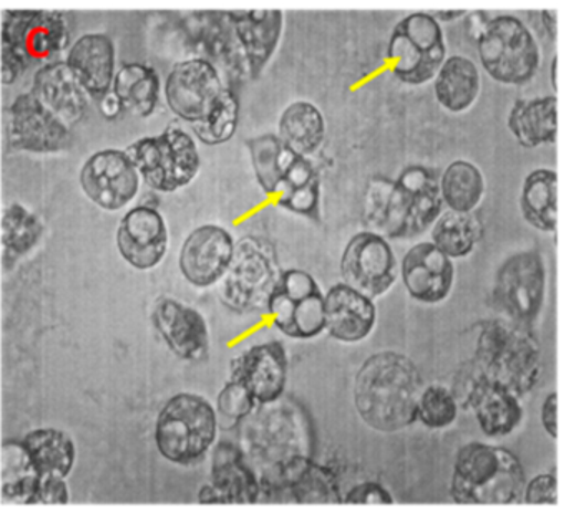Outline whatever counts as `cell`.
Instances as JSON below:
<instances>
[{"mask_svg":"<svg viewBox=\"0 0 566 514\" xmlns=\"http://www.w3.org/2000/svg\"><path fill=\"white\" fill-rule=\"evenodd\" d=\"M423 378L412 358L384 350L364 360L354 378V407L360 420L379 431L396 433L417 421Z\"/></svg>","mask_w":566,"mask_h":514,"instance_id":"6da1fadb","label":"cell"},{"mask_svg":"<svg viewBox=\"0 0 566 514\" xmlns=\"http://www.w3.org/2000/svg\"><path fill=\"white\" fill-rule=\"evenodd\" d=\"M439 178L422 165H410L396 179L374 178L364 198L367 231L386 239H409L432 228L442 214Z\"/></svg>","mask_w":566,"mask_h":514,"instance_id":"7a4b0ae2","label":"cell"},{"mask_svg":"<svg viewBox=\"0 0 566 514\" xmlns=\"http://www.w3.org/2000/svg\"><path fill=\"white\" fill-rule=\"evenodd\" d=\"M525 470L513 451L470 441L457 451L450 496L463 506H510L522 501Z\"/></svg>","mask_w":566,"mask_h":514,"instance_id":"3957f363","label":"cell"},{"mask_svg":"<svg viewBox=\"0 0 566 514\" xmlns=\"http://www.w3.org/2000/svg\"><path fill=\"white\" fill-rule=\"evenodd\" d=\"M472 364L486 380L522 398L542 377V347L528 327L493 318L480 325Z\"/></svg>","mask_w":566,"mask_h":514,"instance_id":"277c9868","label":"cell"},{"mask_svg":"<svg viewBox=\"0 0 566 514\" xmlns=\"http://www.w3.org/2000/svg\"><path fill=\"white\" fill-rule=\"evenodd\" d=\"M0 40V78L12 85L34 66L59 60L71 43V29L55 10H6Z\"/></svg>","mask_w":566,"mask_h":514,"instance_id":"5b68a950","label":"cell"},{"mask_svg":"<svg viewBox=\"0 0 566 514\" xmlns=\"http://www.w3.org/2000/svg\"><path fill=\"white\" fill-rule=\"evenodd\" d=\"M247 146L261 189L276 196L281 208L317 221L321 186L310 159L291 151L273 133L247 139Z\"/></svg>","mask_w":566,"mask_h":514,"instance_id":"8992f818","label":"cell"},{"mask_svg":"<svg viewBox=\"0 0 566 514\" xmlns=\"http://www.w3.org/2000/svg\"><path fill=\"white\" fill-rule=\"evenodd\" d=\"M217 408L201 395L181 391L168 398L155 423L158 453L178 466L200 463L217 443Z\"/></svg>","mask_w":566,"mask_h":514,"instance_id":"52a82bcc","label":"cell"},{"mask_svg":"<svg viewBox=\"0 0 566 514\" xmlns=\"http://www.w3.org/2000/svg\"><path fill=\"white\" fill-rule=\"evenodd\" d=\"M475 45L483 70L502 85H526L538 72L542 52L518 17L505 13L483 20Z\"/></svg>","mask_w":566,"mask_h":514,"instance_id":"ba28073f","label":"cell"},{"mask_svg":"<svg viewBox=\"0 0 566 514\" xmlns=\"http://www.w3.org/2000/svg\"><path fill=\"white\" fill-rule=\"evenodd\" d=\"M142 181L154 191L170 192L187 188L197 178L201 156L193 136L170 123L160 135L144 136L125 149Z\"/></svg>","mask_w":566,"mask_h":514,"instance_id":"9c48e42d","label":"cell"},{"mask_svg":"<svg viewBox=\"0 0 566 514\" xmlns=\"http://www.w3.org/2000/svg\"><path fill=\"white\" fill-rule=\"evenodd\" d=\"M281 274L273 242L260 235H244L234 244L230 268L221 279V302L237 314L266 311L268 298Z\"/></svg>","mask_w":566,"mask_h":514,"instance_id":"30bf717a","label":"cell"},{"mask_svg":"<svg viewBox=\"0 0 566 514\" xmlns=\"http://www.w3.org/2000/svg\"><path fill=\"white\" fill-rule=\"evenodd\" d=\"M387 59L400 82L412 86L432 82L447 59L446 36L432 13L413 12L397 22Z\"/></svg>","mask_w":566,"mask_h":514,"instance_id":"8fae6325","label":"cell"},{"mask_svg":"<svg viewBox=\"0 0 566 514\" xmlns=\"http://www.w3.org/2000/svg\"><path fill=\"white\" fill-rule=\"evenodd\" d=\"M260 503L343 504V493L331 468L294 454L260 474Z\"/></svg>","mask_w":566,"mask_h":514,"instance_id":"7c38bea8","label":"cell"},{"mask_svg":"<svg viewBox=\"0 0 566 514\" xmlns=\"http://www.w3.org/2000/svg\"><path fill=\"white\" fill-rule=\"evenodd\" d=\"M545 294V261L538 251L515 252L496 271L492 301L506 321L530 327L542 312Z\"/></svg>","mask_w":566,"mask_h":514,"instance_id":"4fadbf2b","label":"cell"},{"mask_svg":"<svg viewBox=\"0 0 566 514\" xmlns=\"http://www.w3.org/2000/svg\"><path fill=\"white\" fill-rule=\"evenodd\" d=\"M266 312L277 331L296 340H310L326 328L324 292L303 269L283 271L268 298Z\"/></svg>","mask_w":566,"mask_h":514,"instance_id":"5bb4252c","label":"cell"},{"mask_svg":"<svg viewBox=\"0 0 566 514\" xmlns=\"http://www.w3.org/2000/svg\"><path fill=\"white\" fill-rule=\"evenodd\" d=\"M452 394L463 408H472L476 423L486 437H506L522 423L520 397L482 377L472 360L460 368Z\"/></svg>","mask_w":566,"mask_h":514,"instance_id":"9a60e30c","label":"cell"},{"mask_svg":"<svg viewBox=\"0 0 566 514\" xmlns=\"http://www.w3.org/2000/svg\"><path fill=\"white\" fill-rule=\"evenodd\" d=\"M78 185L92 204L117 212L137 199L142 179L125 149L107 148L85 159Z\"/></svg>","mask_w":566,"mask_h":514,"instance_id":"2e32d148","label":"cell"},{"mask_svg":"<svg viewBox=\"0 0 566 514\" xmlns=\"http://www.w3.org/2000/svg\"><path fill=\"white\" fill-rule=\"evenodd\" d=\"M220 70L203 56L181 60L167 75L165 102L178 118L190 125L203 122L224 90Z\"/></svg>","mask_w":566,"mask_h":514,"instance_id":"e0dca14e","label":"cell"},{"mask_svg":"<svg viewBox=\"0 0 566 514\" xmlns=\"http://www.w3.org/2000/svg\"><path fill=\"white\" fill-rule=\"evenodd\" d=\"M340 275L344 284L374 301L396 284L399 264L386 238L363 231L347 242L340 258Z\"/></svg>","mask_w":566,"mask_h":514,"instance_id":"ac0fdd59","label":"cell"},{"mask_svg":"<svg viewBox=\"0 0 566 514\" xmlns=\"http://www.w3.org/2000/svg\"><path fill=\"white\" fill-rule=\"evenodd\" d=\"M8 141L14 151L55 155L71 146L72 132L34 93L24 92L9 106Z\"/></svg>","mask_w":566,"mask_h":514,"instance_id":"d6986e66","label":"cell"},{"mask_svg":"<svg viewBox=\"0 0 566 514\" xmlns=\"http://www.w3.org/2000/svg\"><path fill=\"white\" fill-rule=\"evenodd\" d=\"M290 357L280 340L263 342L231 360V380L240 384L256 405H273L286 390Z\"/></svg>","mask_w":566,"mask_h":514,"instance_id":"ffe728a7","label":"cell"},{"mask_svg":"<svg viewBox=\"0 0 566 514\" xmlns=\"http://www.w3.org/2000/svg\"><path fill=\"white\" fill-rule=\"evenodd\" d=\"M234 244L233 235L223 225L195 228L178 255V268L185 281L198 289L213 287L221 282L233 259Z\"/></svg>","mask_w":566,"mask_h":514,"instance_id":"44dd1931","label":"cell"},{"mask_svg":"<svg viewBox=\"0 0 566 514\" xmlns=\"http://www.w3.org/2000/svg\"><path fill=\"white\" fill-rule=\"evenodd\" d=\"M170 248L167 221L158 209L140 204L128 209L117 229V249L137 271H151L164 262Z\"/></svg>","mask_w":566,"mask_h":514,"instance_id":"7402d4cb","label":"cell"},{"mask_svg":"<svg viewBox=\"0 0 566 514\" xmlns=\"http://www.w3.org/2000/svg\"><path fill=\"white\" fill-rule=\"evenodd\" d=\"M151 324L181 360L197 364L210 354V328L198 308L174 297H160L151 308Z\"/></svg>","mask_w":566,"mask_h":514,"instance_id":"603a6c76","label":"cell"},{"mask_svg":"<svg viewBox=\"0 0 566 514\" xmlns=\"http://www.w3.org/2000/svg\"><path fill=\"white\" fill-rule=\"evenodd\" d=\"M198 501L201 504L260 503V476L243 451L230 441L214 448L210 483L201 487Z\"/></svg>","mask_w":566,"mask_h":514,"instance_id":"cb8c5ba5","label":"cell"},{"mask_svg":"<svg viewBox=\"0 0 566 514\" xmlns=\"http://www.w3.org/2000/svg\"><path fill=\"white\" fill-rule=\"evenodd\" d=\"M400 277L413 301L439 304L452 292L455 271L452 259L447 258L433 242H419L403 255Z\"/></svg>","mask_w":566,"mask_h":514,"instance_id":"d4e9b609","label":"cell"},{"mask_svg":"<svg viewBox=\"0 0 566 514\" xmlns=\"http://www.w3.org/2000/svg\"><path fill=\"white\" fill-rule=\"evenodd\" d=\"M250 78H258L273 59L283 36L281 10H228Z\"/></svg>","mask_w":566,"mask_h":514,"instance_id":"484cf974","label":"cell"},{"mask_svg":"<svg viewBox=\"0 0 566 514\" xmlns=\"http://www.w3.org/2000/svg\"><path fill=\"white\" fill-rule=\"evenodd\" d=\"M377 311L373 298L349 285H333L324 294V331L343 344L366 340L376 327Z\"/></svg>","mask_w":566,"mask_h":514,"instance_id":"4316f807","label":"cell"},{"mask_svg":"<svg viewBox=\"0 0 566 514\" xmlns=\"http://www.w3.org/2000/svg\"><path fill=\"white\" fill-rule=\"evenodd\" d=\"M64 62L91 98L98 99L111 92L117 73V50L107 33L91 32L78 36L69 46Z\"/></svg>","mask_w":566,"mask_h":514,"instance_id":"83f0119b","label":"cell"},{"mask_svg":"<svg viewBox=\"0 0 566 514\" xmlns=\"http://www.w3.org/2000/svg\"><path fill=\"white\" fill-rule=\"evenodd\" d=\"M31 93L69 126L81 122L91 105V96L64 60H55L38 69Z\"/></svg>","mask_w":566,"mask_h":514,"instance_id":"f1b7e54d","label":"cell"},{"mask_svg":"<svg viewBox=\"0 0 566 514\" xmlns=\"http://www.w3.org/2000/svg\"><path fill=\"white\" fill-rule=\"evenodd\" d=\"M22 450L38 478H65L74 470L77 448L74 438L61 428H35L22 440Z\"/></svg>","mask_w":566,"mask_h":514,"instance_id":"f546056e","label":"cell"},{"mask_svg":"<svg viewBox=\"0 0 566 514\" xmlns=\"http://www.w3.org/2000/svg\"><path fill=\"white\" fill-rule=\"evenodd\" d=\"M509 129L523 148L553 145L558 132L555 96L516 99L509 113Z\"/></svg>","mask_w":566,"mask_h":514,"instance_id":"4dcf8cb0","label":"cell"},{"mask_svg":"<svg viewBox=\"0 0 566 514\" xmlns=\"http://www.w3.org/2000/svg\"><path fill=\"white\" fill-rule=\"evenodd\" d=\"M480 72L472 60L452 55L443 60L433 76V93L442 108L450 113H463L472 108L480 95Z\"/></svg>","mask_w":566,"mask_h":514,"instance_id":"1f68e13d","label":"cell"},{"mask_svg":"<svg viewBox=\"0 0 566 514\" xmlns=\"http://www.w3.org/2000/svg\"><path fill=\"white\" fill-rule=\"evenodd\" d=\"M112 90L120 98L125 112L148 118L154 115L160 103L161 80L154 66L145 63H125L115 73Z\"/></svg>","mask_w":566,"mask_h":514,"instance_id":"d6a6232c","label":"cell"},{"mask_svg":"<svg viewBox=\"0 0 566 514\" xmlns=\"http://www.w3.org/2000/svg\"><path fill=\"white\" fill-rule=\"evenodd\" d=\"M277 138L304 158L314 155L326 138L323 112L310 102L291 103L281 115Z\"/></svg>","mask_w":566,"mask_h":514,"instance_id":"836d02e7","label":"cell"},{"mask_svg":"<svg viewBox=\"0 0 566 514\" xmlns=\"http://www.w3.org/2000/svg\"><path fill=\"white\" fill-rule=\"evenodd\" d=\"M558 176L553 169H533L523 179L520 192V209L523 219L532 228L542 232H553L556 229V212H558Z\"/></svg>","mask_w":566,"mask_h":514,"instance_id":"e575fe53","label":"cell"},{"mask_svg":"<svg viewBox=\"0 0 566 514\" xmlns=\"http://www.w3.org/2000/svg\"><path fill=\"white\" fill-rule=\"evenodd\" d=\"M440 198L450 211L473 212L485 196V178L479 166L457 159L439 178Z\"/></svg>","mask_w":566,"mask_h":514,"instance_id":"d590c367","label":"cell"},{"mask_svg":"<svg viewBox=\"0 0 566 514\" xmlns=\"http://www.w3.org/2000/svg\"><path fill=\"white\" fill-rule=\"evenodd\" d=\"M483 234V224L473 212L447 211L430 229L432 242L447 258L462 259L472 254Z\"/></svg>","mask_w":566,"mask_h":514,"instance_id":"8d00e7d4","label":"cell"},{"mask_svg":"<svg viewBox=\"0 0 566 514\" xmlns=\"http://www.w3.org/2000/svg\"><path fill=\"white\" fill-rule=\"evenodd\" d=\"M44 224L38 214L25 208L22 202L8 206L2 219V244L6 258L12 261L28 255L41 241Z\"/></svg>","mask_w":566,"mask_h":514,"instance_id":"74e56055","label":"cell"},{"mask_svg":"<svg viewBox=\"0 0 566 514\" xmlns=\"http://www.w3.org/2000/svg\"><path fill=\"white\" fill-rule=\"evenodd\" d=\"M238 123H240V98L234 90L227 85L207 118L197 125H191V129L205 145L218 146L233 138Z\"/></svg>","mask_w":566,"mask_h":514,"instance_id":"f35d334b","label":"cell"},{"mask_svg":"<svg viewBox=\"0 0 566 514\" xmlns=\"http://www.w3.org/2000/svg\"><path fill=\"white\" fill-rule=\"evenodd\" d=\"M459 407L452 390L442 385H429L423 387L420 394L419 403H417V421L429 430H443L457 420Z\"/></svg>","mask_w":566,"mask_h":514,"instance_id":"ab89813d","label":"cell"},{"mask_svg":"<svg viewBox=\"0 0 566 514\" xmlns=\"http://www.w3.org/2000/svg\"><path fill=\"white\" fill-rule=\"evenodd\" d=\"M254 403L251 400L250 395L247 394L243 387L237 381L231 380L224 385L223 390L218 395V417L224 418V420L238 421L244 420L253 413Z\"/></svg>","mask_w":566,"mask_h":514,"instance_id":"60d3db41","label":"cell"},{"mask_svg":"<svg viewBox=\"0 0 566 514\" xmlns=\"http://www.w3.org/2000/svg\"><path fill=\"white\" fill-rule=\"evenodd\" d=\"M523 503L530 506H553L558 501V481L555 474H536L525 483L522 493Z\"/></svg>","mask_w":566,"mask_h":514,"instance_id":"b9f144b4","label":"cell"},{"mask_svg":"<svg viewBox=\"0 0 566 514\" xmlns=\"http://www.w3.org/2000/svg\"><path fill=\"white\" fill-rule=\"evenodd\" d=\"M392 494L377 481H364L350 487L343 496V504H356V506H389L394 504Z\"/></svg>","mask_w":566,"mask_h":514,"instance_id":"7bdbcfd3","label":"cell"},{"mask_svg":"<svg viewBox=\"0 0 566 514\" xmlns=\"http://www.w3.org/2000/svg\"><path fill=\"white\" fill-rule=\"evenodd\" d=\"M31 503L65 504L71 500L65 480L62 478H35Z\"/></svg>","mask_w":566,"mask_h":514,"instance_id":"ee69618b","label":"cell"},{"mask_svg":"<svg viewBox=\"0 0 566 514\" xmlns=\"http://www.w3.org/2000/svg\"><path fill=\"white\" fill-rule=\"evenodd\" d=\"M556 394L546 395L543 400L542 408H539V421H542L543 430L552 438L558 437V421H556Z\"/></svg>","mask_w":566,"mask_h":514,"instance_id":"f6af8a7d","label":"cell"},{"mask_svg":"<svg viewBox=\"0 0 566 514\" xmlns=\"http://www.w3.org/2000/svg\"><path fill=\"white\" fill-rule=\"evenodd\" d=\"M98 112L104 116L105 119H117L122 113L125 112L124 105H122L120 98L115 95L114 90L102 95L97 99Z\"/></svg>","mask_w":566,"mask_h":514,"instance_id":"bcb514c9","label":"cell"},{"mask_svg":"<svg viewBox=\"0 0 566 514\" xmlns=\"http://www.w3.org/2000/svg\"><path fill=\"white\" fill-rule=\"evenodd\" d=\"M432 15L437 22H439V20H442V22H452V20L462 19L465 12H463V10H437Z\"/></svg>","mask_w":566,"mask_h":514,"instance_id":"7dc6e473","label":"cell"},{"mask_svg":"<svg viewBox=\"0 0 566 514\" xmlns=\"http://www.w3.org/2000/svg\"><path fill=\"white\" fill-rule=\"evenodd\" d=\"M542 22L545 25L546 32L549 33V36L556 35V13L553 10H543L542 12Z\"/></svg>","mask_w":566,"mask_h":514,"instance_id":"c3c4849f","label":"cell"},{"mask_svg":"<svg viewBox=\"0 0 566 514\" xmlns=\"http://www.w3.org/2000/svg\"><path fill=\"white\" fill-rule=\"evenodd\" d=\"M555 72H556V60L552 63V86L555 88Z\"/></svg>","mask_w":566,"mask_h":514,"instance_id":"681fc988","label":"cell"}]
</instances>
